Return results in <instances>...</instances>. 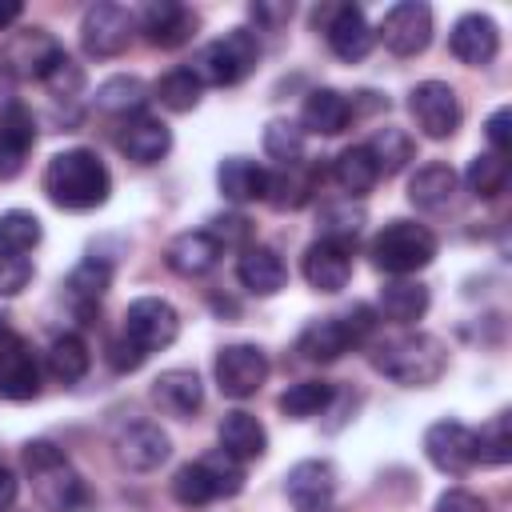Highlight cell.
Wrapping results in <instances>:
<instances>
[{
	"mask_svg": "<svg viewBox=\"0 0 512 512\" xmlns=\"http://www.w3.org/2000/svg\"><path fill=\"white\" fill-rule=\"evenodd\" d=\"M304 280L316 288V292H340L352 276V252L332 244V240H316L304 248Z\"/></svg>",
	"mask_w": 512,
	"mask_h": 512,
	"instance_id": "obj_21",
	"label": "cell"
},
{
	"mask_svg": "<svg viewBox=\"0 0 512 512\" xmlns=\"http://www.w3.org/2000/svg\"><path fill=\"white\" fill-rule=\"evenodd\" d=\"M352 124V100L336 88H316L308 92L304 108H300V132H316V136H340Z\"/></svg>",
	"mask_w": 512,
	"mask_h": 512,
	"instance_id": "obj_22",
	"label": "cell"
},
{
	"mask_svg": "<svg viewBox=\"0 0 512 512\" xmlns=\"http://www.w3.org/2000/svg\"><path fill=\"white\" fill-rule=\"evenodd\" d=\"M28 280H32V260H28V256L0 252V296H16V292H24Z\"/></svg>",
	"mask_w": 512,
	"mask_h": 512,
	"instance_id": "obj_47",
	"label": "cell"
},
{
	"mask_svg": "<svg viewBox=\"0 0 512 512\" xmlns=\"http://www.w3.org/2000/svg\"><path fill=\"white\" fill-rule=\"evenodd\" d=\"M200 468L208 472V484H212L216 500H220V496H236V492L244 488V464H240L236 456H228L224 448L200 456Z\"/></svg>",
	"mask_w": 512,
	"mask_h": 512,
	"instance_id": "obj_43",
	"label": "cell"
},
{
	"mask_svg": "<svg viewBox=\"0 0 512 512\" xmlns=\"http://www.w3.org/2000/svg\"><path fill=\"white\" fill-rule=\"evenodd\" d=\"M464 184H468V192H472L476 200H492V196H500L504 184H508V160L496 156V152H480V156L468 164Z\"/></svg>",
	"mask_w": 512,
	"mask_h": 512,
	"instance_id": "obj_38",
	"label": "cell"
},
{
	"mask_svg": "<svg viewBox=\"0 0 512 512\" xmlns=\"http://www.w3.org/2000/svg\"><path fill=\"white\" fill-rule=\"evenodd\" d=\"M252 16L264 20V24H280L292 16V4H252Z\"/></svg>",
	"mask_w": 512,
	"mask_h": 512,
	"instance_id": "obj_53",
	"label": "cell"
},
{
	"mask_svg": "<svg viewBox=\"0 0 512 512\" xmlns=\"http://www.w3.org/2000/svg\"><path fill=\"white\" fill-rule=\"evenodd\" d=\"M136 32V16L124 8V4H112V0H100L84 12L80 20V44L88 56L96 60H108V56H120L128 48Z\"/></svg>",
	"mask_w": 512,
	"mask_h": 512,
	"instance_id": "obj_7",
	"label": "cell"
},
{
	"mask_svg": "<svg viewBox=\"0 0 512 512\" xmlns=\"http://www.w3.org/2000/svg\"><path fill=\"white\" fill-rule=\"evenodd\" d=\"M408 108H412L416 124L424 128V136H432V140L452 136V132L460 128V116H464L456 88L444 84V80H424V84H416Z\"/></svg>",
	"mask_w": 512,
	"mask_h": 512,
	"instance_id": "obj_11",
	"label": "cell"
},
{
	"mask_svg": "<svg viewBox=\"0 0 512 512\" xmlns=\"http://www.w3.org/2000/svg\"><path fill=\"white\" fill-rule=\"evenodd\" d=\"M364 148H368L376 172H384V176H396L412 160V136L404 128H376V136Z\"/></svg>",
	"mask_w": 512,
	"mask_h": 512,
	"instance_id": "obj_36",
	"label": "cell"
},
{
	"mask_svg": "<svg viewBox=\"0 0 512 512\" xmlns=\"http://www.w3.org/2000/svg\"><path fill=\"white\" fill-rule=\"evenodd\" d=\"M36 144V120L24 104H8L0 112V176L12 180L20 168H24V156L32 152Z\"/></svg>",
	"mask_w": 512,
	"mask_h": 512,
	"instance_id": "obj_20",
	"label": "cell"
},
{
	"mask_svg": "<svg viewBox=\"0 0 512 512\" xmlns=\"http://www.w3.org/2000/svg\"><path fill=\"white\" fill-rule=\"evenodd\" d=\"M424 456L448 472V476H464L476 464V432L460 420H436L424 432Z\"/></svg>",
	"mask_w": 512,
	"mask_h": 512,
	"instance_id": "obj_12",
	"label": "cell"
},
{
	"mask_svg": "<svg viewBox=\"0 0 512 512\" xmlns=\"http://www.w3.org/2000/svg\"><path fill=\"white\" fill-rule=\"evenodd\" d=\"M312 192H316V168L304 164V160L280 164V168L268 172V180H264V200H268L272 208H280V212L304 208V204L312 200Z\"/></svg>",
	"mask_w": 512,
	"mask_h": 512,
	"instance_id": "obj_25",
	"label": "cell"
},
{
	"mask_svg": "<svg viewBox=\"0 0 512 512\" xmlns=\"http://www.w3.org/2000/svg\"><path fill=\"white\" fill-rule=\"evenodd\" d=\"M284 492L296 512H328L336 496V468L328 460H300L288 468Z\"/></svg>",
	"mask_w": 512,
	"mask_h": 512,
	"instance_id": "obj_14",
	"label": "cell"
},
{
	"mask_svg": "<svg viewBox=\"0 0 512 512\" xmlns=\"http://www.w3.org/2000/svg\"><path fill=\"white\" fill-rule=\"evenodd\" d=\"M328 404H332V384H328V380H300V384H292L288 392H280V412H284L288 420L320 416Z\"/></svg>",
	"mask_w": 512,
	"mask_h": 512,
	"instance_id": "obj_37",
	"label": "cell"
},
{
	"mask_svg": "<svg viewBox=\"0 0 512 512\" xmlns=\"http://www.w3.org/2000/svg\"><path fill=\"white\" fill-rule=\"evenodd\" d=\"M40 236H44V228H40V220L32 212L12 208V212L0 216V252L24 256V252H32L40 244Z\"/></svg>",
	"mask_w": 512,
	"mask_h": 512,
	"instance_id": "obj_41",
	"label": "cell"
},
{
	"mask_svg": "<svg viewBox=\"0 0 512 512\" xmlns=\"http://www.w3.org/2000/svg\"><path fill=\"white\" fill-rule=\"evenodd\" d=\"M200 92H204V84L192 76V68H176V72L160 76V84H156V100L168 112H192L200 104Z\"/></svg>",
	"mask_w": 512,
	"mask_h": 512,
	"instance_id": "obj_42",
	"label": "cell"
},
{
	"mask_svg": "<svg viewBox=\"0 0 512 512\" xmlns=\"http://www.w3.org/2000/svg\"><path fill=\"white\" fill-rule=\"evenodd\" d=\"M24 468L32 472V488L36 500L48 512H80L88 508V488L80 480V472L68 464V456L52 444V440H32L24 444Z\"/></svg>",
	"mask_w": 512,
	"mask_h": 512,
	"instance_id": "obj_2",
	"label": "cell"
},
{
	"mask_svg": "<svg viewBox=\"0 0 512 512\" xmlns=\"http://www.w3.org/2000/svg\"><path fill=\"white\" fill-rule=\"evenodd\" d=\"M172 496H176V504H184V508H204V504L216 500V492H212L208 472L200 468V460L176 468V476H172Z\"/></svg>",
	"mask_w": 512,
	"mask_h": 512,
	"instance_id": "obj_44",
	"label": "cell"
},
{
	"mask_svg": "<svg viewBox=\"0 0 512 512\" xmlns=\"http://www.w3.org/2000/svg\"><path fill=\"white\" fill-rule=\"evenodd\" d=\"M124 336L140 348V352H160L180 336V316L168 300L160 296H140L128 304L124 312Z\"/></svg>",
	"mask_w": 512,
	"mask_h": 512,
	"instance_id": "obj_8",
	"label": "cell"
},
{
	"mask_svg": "<svg viewBox=\"0 0 512 512\" xmlns=\"http://www.w3.org/2000/svg\"><path fill=\"white\" fill-rule=\"evenodd\" d=\"M376 308H380V316L392 320V324H416V320L428 312V288H424L420 280L396 276V280H388V284L380 288Z\"/></svg>",
	"mask_w": 512,
	"mask_h": 512,
	"instance_id": "obj_30",
	"label": "cell"
},
{
	"mask_svg": "<svg viewBox=\"0 0 512 512\" xmlns=\"http://www.w3.org/2000/svg\"><path fill=\"white\" fill-rule=\"evenodd\" d=\"M40 84H44V88H52V96H76V92H80V84H84V72H80V68L68 60V52H64V56H60V64H56Z\"/></svg>",
	"mask_w": 512,
	"mask_h": 512,
	"instance_id": "obj_48",
	"label": "cell"
},
{
	"mask_svg": "<svg viewBox=\"0 0 512 512\" xmlns=\"http://www.w3.org/2000/svg\"><path fill=\"white\" fill-rule=\"evenodd\" d=\"M512 460V416L496 412L480 432H476V464H508Z\"/></svg>",
	"mask_w": 512,
	"mask_h": 512,
	"instance_id": "obj_39",
	"label": "cell"
},
{
	"mask_svg": "<svg viewBox=\"0 0 512 512\" xmlns=\"http://www.w3.org/2000/svg\"><path fill=\"white\" fill-rule=\"evenodd\" d=\"M144 360H148V352H140L128 336H120V340H112V344H108V364H112L116 372H136Z\"/></svg>",
	"mask_w": 512,
	"mask_h": 512,
	"instance_id": "obj_50",
	"label": "cell"
},
{
	"mask_svg": "<svg viewBox=\"0 0 512 512\" xmlns=\"http://www.w3.org/2000/svg\"><path fill=\"white\" fill-rule=\"evenodd\" d=\"M152 404L164 412V416H176V420H192L204 404V384L192 368H168L152 380Z\"/></svg>",
	"mask_w": 512,
	"mask_h": 512,
	"instance_id": "obj_16",
	"label": "cell"
},
{
	"mask_svg": "<svg viewBox=\"0 0 512 512\" xmlns=\"http://www.w3.org/2000/svg\"><path fill=\"white\" fill-rule=\"evenodd\" d=\"M20 12H24V8H20L16 0H0V32H4L8 24H16V20H20Z\"/></svg>",
	"mask_w": 512,
	"mask_h": 512,
	"instance_id": "obj_54",
	"label": "cell"
},
{
	"mask_svg": "<svg viewBox=\"0 0 512 512\" xmlns=\"http://www.w3.org/2000/svg\"><path fill=\"white\" fill-rule=\"evenodd\" d=\"M508 124H512V112H508V108H496V112L488 116V124H484V136H488L492 152L504 156V160H508V152H512V132H508Z\"/></svg>",
	"mask_w": 512,
	"mask_h": 512,
	"instance_id": "obj_49",
	"label": "cell"
},
{
	"mask_svg": "<svg viewBox=\"0 0 512 512\" xmlns=\"http://www.w3.org/2000/svg\"><path fill=\"white\" fill-rule=\"evenodd\" d=\"M360 228H364V212H360V208H352V200L320 208V240H332V244H340V248H348V252H352V244H356Z\"/></svg>",
	"mask_w": 512,
	"mask_h": 512,
	"instance_id": "obj_40",
	"label": "cell"
},
{
	"mask_svg": "<svg viewBox=\"0 0 512 512\" xmlns=\"http://www.w3.org/2000/svg\"><path fill=\"white\" fill-rule=\"evenodd\" d=\"M44 364H48V372H52L60 384H76V380L88 372L92 356H88V344H84L76 332H64V336H56V340L48 344Z\"/></svg>",
	"mask_w": 512,
	"mask_h": 512,
	"instance_id": "obj_34",
	"label": "cell"
},
{
	"mask_svg": "<svg viewBox=\"0 0 512 512\" xmlns=\"http://www.w3.org/2000/svg\"><path fill=\"white\" fill-rule=\"evenodd\" d=\"M436 260V236L416 220H392L372 240V264L388 276H412Z\"/></svg>",
	"mask_w": 512,
	"mask_h": 512,
	"instance_id": "obj_6",
	"label": "cell"
},
{
	"mask_svg": "<svg viewBox=\"0 0 512 512\" xmlns=\"http://www.w3.org/2000/svg\"><path fill=\"white\" fill-rule=\"evenodd\" d=\"M108 284H112V264L100 260V256H88V260H80V264L68 272L64 292H68V300L80 308V316H92V308L100 304V296L108 292Z\"/></svg>",
	"mask_w": 512,
	"mask_h": 512,
	"instance_id": "obj_29",
	"label": "cell"
},
{
	"mask_svg": "<svg viewBox=\"0 0 512 512\" xmlns=\"http://www.w3.org/2000/svg\"><path fill=\"white\" fill-rule=\"evenodd\" d=\"M116 144H120V152H124L128 160H136V164H156L160 156H168L172 132H168L156 116H144V112H140V116H128V120H124Z\"/></svg>",
	"mask_w": 512,
	"mask_h": 512,
	"instance_id": "obj_23",
	"label": "cell"
},
{
	"mask_svg": "<svg viewBox=\"0 0 512 512\" xmlns=\"http://www.w3.org/2000/svg\"><path fill=\"white\" fill-rule=\"evenodd\" d=\"M268 380V356L256 344H228L216 356V384L232 400H248Z\"/></svg>",
	"mask_w": 512,
	"mask_h": 512,
	"instance_id": "obj_9",
	"label": "cell"
},
{
	"mask_svg": "<svg viewBox=\"0 0 512 512\" xmlns=\"http://www.w3.org/2000/svg\"><path fill=\"white\" fill-rule=\"evenodd\" d=\"M204 232H208L220 248H248L252 224H248V216H240V212H224V216H212Z\"/></svg>",
	"mask_w": 512,
	"mask_h": 512,
	"instance_id": "obj_46",
	"label": "cell"
},
{
	"mask_svg": "<svg viewBox=\"0 0 512 512\" xmlns=\"http://www.w3.org/2000/svg\"><path fill=\"white\" fill-rule=\"evenodd\" d=\"M372 328H376V312H372L368 304H352L344 316L312 320V324L300 332L296 348H300V356L312 360V364H332V360H340L348 348L364 344V340L372 336Z\"/></svg>",
	"mask_w": 512,
	"mask_h": 512,
	"instance_id": "obj_4",
	"label": "cell"
},
{
	"mask_svg": "<svg viewBox=\"0 0 512 512\" xmlns=\"http://www.w3.org/2000/svg\"><path fill=\"white\" fill-rule=\"evenodd\" d=\"M380 40L396 56H416L432 40V8L420 0H400L380 20Z\"/></svg>",
	"mask_w": 512,
	"mask_h": 512,
	"instance_id": "obj_10",
	"label": "cell"
},
{
	"mask_svg": "<svg viewBox=\"0 0 512 512\" xmlns=\"http://www.w3.org/2000/svg\"><path fill=\"white\" fill-rule=\"evenodd\" d=\"M168 452H172V444H168V436L160 432V424H152V420H136V424H128V428L116 436V456H120V464L132 468V472H152V468H160V464L168 460Z\"/></svg>",
	"mask_w": 512,
	"mask_h": 512,
	"instance_id": "obj_17",
	"label": "cell"
},
{
	"mask_svg": "<svg viewBox=\"0 0 512 512\" xmlns=\"http://www.w3.org/2000/svg\"><path fill=\"white\" fill-rule=\"evenodd\" d=\"M140 28H144V36L156 48H180L196 32V12L184 8V4H176V0H152L140 12Z\"/></svg>",
	"mask_w": 512,
	"mask_h": 512,
	"instance_id": "obj_18",
	"label": "cell"
},
{
	"mask_svg": "<svg viewBox=\"0 0 512 512\" xmlns=\"http://www.w3.org/2000/svg\"><path fill=\"white\" fill-rule=\"evenodd\" d=\"M16 496H20V480H16L12 468L0 464V512H8V508L16 504Z\"/></svg>",
	"mask_w": 512,
	"mask_h": 512,
	"instance_id": "obj_52",
	"label": "cell"
},
{
	"mask_svg": "<svg viewBox=\"0 0 512 512\" xmlns=\"http://www.w3.org/2000/svg\"><path fill=\"white\" fill-rule=\"evenodd\" d=\"M0 396L4 400L40 396V360L24 336H0Z\"/></svg>",
	"mask_w": 512,
	"mask_h": 512,
	"instance_id": "obj_13",
	"label": "cell"
},
{
	"mask_svg": "<svg viewBox=\"0 0 512 512\" xmlns=\"http://www.w3.org/2000/svg\"><path fill=\"white\" fill-rule=\"evenodd\" d=\"M144 100H148V88L136 76H112V80H104L96 88V108L108 112V116H124V120L140 116Z\"/></svg>",
	"mask_w": 512,
	"mask_h": 512,
	"instance_id": "obj_35",
	"label": "cell"
},
{
	"mask_svg": "<svg viewBox=\"0 0 512 512\" xmlns=\"http://www.w3.org/2000/svg\"><path fill=\"white\" fill-rule=\"evenodd\" d=\"M236 276H240V284H244L252 296H276V292L288 284L284 260L276 256V248H264V244H248V248L240 252Z\"/></svg>",
	"mask_w": 512,
	"mask_h": 512,
	"instance_id": "obj_24",
	"label": "cell"
},
{
	"mask_svg": "<svg viewBox=\"0 0 512 512\" xmlns=\"http://www.w3.org/2000/svg\"><path fill=\"white\" fill-rule=\"evenodd\" d=\"M60 56H64V48H60L48 32H40V28L20 32V36L12 40V48H8V64H12L20 76H32V80H44V76L60 64Z\"/></svg>",
	"mask_w": 512,
	"mask_h": 512,
	"instance_id": "obj_26",
	"label": "cell"
},
{
	"mask_svg": "<svg viewBox=\"0 0 512 512\" xmlns=\"http://www.w3.org/2000/svg\"><path fill=\"white\" fill-rule=\"evenodd\" d=\"M220 448L228 456H236L240 464H248L268 452V432L252 412L236 408V412H224V420H220Z\"/></svg>",
	"mask_w": 512,
	"mask_h": 512,
	"instance_id": "obj_27",
	"label": "cell"
},
{
	"mask_svg": "<svg viewBox=\"0 0 512 512\" xmlns=\"http://www.w3.org/2000/svg\"><path fill=\"white\" fill-rule=\"evenodd\" d=\"M264 180H268V172H264L256 160H248V156H228V160H220V168H216V184H220V192H224L232 204L264 200Z\"/></svg>",
	"mask_w": 512,
	"mask_h": 512,
	"instance_id": "obj_31",
	"label": "cell"
},
{
	"mask_svg": "<svg viewBox=\"0 0 512 512\" xmlns=\"http://www.w3.org/2000/svg\"><path fill=\"white\" fill-rule=\"evenodd\" d=\"M44 192L56 208H68V212H88V208H100L112 192V176L104 168V160L92 152V148H68V152H56L44 168Z\"/></svg>",
	"mask_w": 512,
	"mask_h": 512,
	"instance_id": "obj_1",
	"label": "cell"
},
{
	"mask_svg": "<svg viewBox=\"0 0 512 512\" xmlns=\"http://www.w3.org/2000/svg\"><path fill=\"white\" fill-rule=\"evenodd\" d=\"M452 196H456V172L448 164H424L408 180V200L420 212H440L452 204Z\"/></svg>",
	"mask_w": 512,
	"mask_h": 512,
	"instance_id": "obj_32",
	"label": "cell"
},
{
	"mask_svg": "<svg viewBox=\"0 0 512 512\" xmlns=\"http://www.w3.org/2000/svg\"><path fill=\"white\" fill-rule=\"evenodd\" d=\"M332 180H336V184H340V192H348V200H352V196L372 192V184L380 180V172H376V164H372L368 148H364V144H356V148H344V152L332 160Z\"/></svg>",
	"mask_w": 512,
	"mask_h": 512,
	"instance_id": "obj_33",
	"label": "cell"
},
{
	"mask_svg": "<svg viewBox=\"0 0 512 512\" xmlns=\"http://www.w3.org/2000/svg\"><path fill=\"white\" fill-rule=\"evenodd\" d=\"M264 152H268L272 160H280V164H296V160L304 156V132H300V124H292V120H272V124L264 128Z\"/></svg>",
	"mask_w": 512,
	"mask_h": 512,
	"instance_id": "obj_45",
	"label": "cell"
},
{
	"mask_svg": "<svg viewBox=\"0 0 512 512\" xmlns=\"http://www.w3.org/2000/svg\"><path fill=\"white\" fill-rule=\"evenodd\" d=\"M164 260L176 276H204L216 260H220V244L208 236V232H180L168 248H164Z\"/></svg>",
	"mask_w": 512,
	"mask_h": 512,
	"instance_id": "obj_28",
	"label": "cell"
},
{
	"mask_svg": "<svg viewBox=\"0 0 512 512\" xmlns=\"http://www.w3.org/2000/svg\"><path fill=\"white\" fill-rule=\"evenodd\" d=\"M448 48H452V56H456L460 64L484 68V64H492L496 52H500V28H496L488 16L468 12V16H460V20L452 24Z\"/></svg>",
	"mask_w": 512,
	"mask_h": 512,
	"instance_id": "obj_15",
	"label": "cell"
},
{
	"mask_svg": "<svg viewBox=\"0 0 512 512\" xmlns=\"http://www.w3.org/2000/svg\"><path fill=\"white\" fill-rule=\"evenodd\" d=\"M432 512H488V504H484L476 492H468V488H448V492L436 500Z\"/></svg>",
	"mask_w": 512,
	"mask_h": 512,
	"instance_id": "obj_51",
	"label": "cell"
},
{
	"mask_svg": "<svg viewBox=\"0 0 512 512\" xmlns=\"http://www.w3.org/2000/svg\"><path fill=\"white\" fill-rule=\"evenodd\" d=\"M324 36H328V48H332L340 60H348V64L364 60V56L372 52V40H376L372 24L364 20V12H360L356 4L332 8V20L324 24Z\"/></svg>",
	"mask_w": 512,
	"mask_h": 512,
	"instance_id": "obj_19",
	"label": "cell"
},
{
	"mask_svg": "<svg viewBox=\"0 0 512 512\" xmlns=\"http://www.w3.org/2000/svg\"><path fill=\"white\" fill-rule=\"evenodd\" d=\"M376 368L404 388H428L444 376L448 348L432 332H404L376 348Z\"/></svg>",
	"mask_w": 512,
	"mask_h": 512,
	"instance_id": "obj_3",
	"label": "cell"
},
{
	"mask_svg": "<svg viewBox=\"0 0 512 512\" xmlns=\"http://www.w3.org/2000/svg\"><path fill=\"white\" fill-rule=\"evenodd\" d=\"M260 60V40L256 32L248 28H232L224 32L220 40L204 44L192 60V76L200 84H212V88H228V84H240Z\"/></svg>",
	"mask_w": 512,
	"mask_h": 512,
	"instance_id": "obj_5",
	"label": "cell"
}]
</instances>
